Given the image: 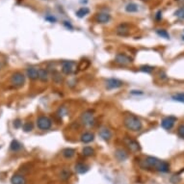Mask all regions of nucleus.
<instances>
[{
    "label": "nucleus",
    "instance_id": "6",
    "mask_svg": "<svg viewBox=\"0 0 184 184\" xmlns=\"http://www.w3.org/2000/svg\"><path fill=\"white\" fill-rule=\"evenodd\" d=\"M177 118L174 117V116H169V117H166L162 120L161 121V125L162 127L166 129V130H170L171 128H173V126L174 125V124L177 122Z\"/></svg>",
    "mask_w": 184,
    "mask_h": 184
},
{
    "label": "nucleus",
    "instance_id": "27",
    "mask_svg": "<svg viewBox=\"0 0 184 184\" xmlns=\"http://www.w3.org/2000/svg\"><path fill=\"white\" fill-rule=\"evenodd\" d=\"M22 128L25 132H30L32 131V129H33V124H32V122H25V124H23Z\"/></svg>",
    "mask_w": 184,
    "mask_h": 184
},
{
    "label": "nucleus",
    "instance_id": "3",
    "mask_svg": "<svg viewBox=\"0 0 184 184\" xmlns=\"http://www.w3.org/2000/svg\"><path fill=\"white\" fill-rule=\"evenodd\" d=\"M37 125L40 130H48L52 126V121L48 117L40 116L37 120Z\"/></svg>",
    "mask_w": 184,
    "mask_h": 184
},
{
    "label": "nucleus",
    "instance_id": "18",
    "mask_svg": "<svg viewBox=\"0 0 184 184\" xmlns=\"http://www.w3.org/2000/svg\"><path fill=\"white\" fill-rule=\"evenodd\" d=\"M75 171L80 174H86L89 171V166L83 164V163H77L75 165Z\"/></svg>",
    "mask_w": 184,
    "mask_h": 184
},
{
    "label": "nucleus",
    "instance_id": "2",
    "mask_svg": "<svg viewBox=\"0 0 184 184\" xmlns=\"http://www.w3.org/2000/svg\"><path fill=\"white\" fill-rule=\"evenodd\" d=\"M124 125L126 126V128L131 130V131H140L143 127L142 121H140V118H138L136 116L134 115H127L124 120Z\"/></svg>",
    "mask_w": 184,
    "mask_h": 184
},
{
    "label": "nucleus",
    "instance_id": "5",
    "mask_svg": "<svg viewBox=\"0 0 184 184\" xmlns=\"http://www.w3.org/2000/svg\"><path fill=\"white\" fill-rule=\"evenodd\" d=\"M76 63L74 61H65L62 64V71L65 74H71L76 71Z\"/></svg>",
    "mask_w": 184,
    "mask_h": 184
},
{
    "label": "nucleus",
    "instance_id": "20",
    "mask_svg": "<svg viewBox=\"0 0 184 184\" xmlns=\"http://www.w3.org/2000/svg\"><path fill=\"white\" fill-rule=\"evenodd\" d=\"M62 154H63V156L66 157V158H71V157L74 156L75 150L73 149H71V148H67L62 151Z\"/></svg>",
    "mask_w": 184,
    "mask_h": 184
},
{
    "label": "nucleus",
    "instance_id": "19",
    "mask_svg": "<svg viewBox=\"0 0 184 184\" xmlns=\"http://www.w3.org/2000/svg\"><path fill=\"white\" fill-rule=\"evenodd\" d=\"M39 79L43 82H46L48 80V72L46 69L40 68L39 69Z\"/></svg>",
    "mask_w": 184,
    "mask_h": 184
},
{
    "label": "nucleus",
    "instance_id": "7",
    "mask_svg": "<svg viewBox=\"0 0 184 184\" xmlns=\"http://www.w3.org/2000/svg\"><path fill=\"white\" fill-rule=\"evenodd\" d=\"M81 118H82V121L85 125H88V126H91L95 124V118H93V112L88 110V111H86L82 114V116H81Z\"/></svg>",
    "mask_w": 184,
    "mask_h": 184
},
{
    "label": "nucleus",
    "instance_id": "16",
    "mask_svg": "<svg viewBox=\"0 0 184 184\" xmlns=\"http://www.w3.org/2000/svg\"><path fill=\"white\" fill-rule=\"evenodd\" d=\"M110 18H111V17L107 13H99L96 15V20L99 23H107L109 22Z\"/></svg>",
    "mask_w": 184,
    "mask_h": 184
},
{
    "label": "nucleus",
    "instance_id": "37",
    "mask_svg": "<svg viewBox=\"0 0 184 184\" xmlns=\"http://www.w3.org/2000/svg\"><path fill=\"white\" fill-rule=\"evenodd\" d=\"M182 40H184V36H182Z\"/></svg>",
    "mask_w": 184,
    "mask_h": 184
},
{
    "label": "nucleus",
    "instance_id": "22",
    "mask_svg": "<svg viewBox=\"0 0 184 184\" xmlns=\"http://www.w3.org/2000/svg\"><path fill=\"white\" fill-rule=\"evenodd\" d=\"M125 11L127 12V13H135V12L138 11V5L135 3H129L126 5Z\"/></svg>",
    "mask_w": 184,
    "mask_h": 184
},
{
    "label": "nucleus",
    "instance_id": "32",
    "mask_svg": "<svg viewBox=\"0 0 184 184\" xmlns=\"http://www.w3.org/2000/svg\"><path fill=\"white\" fill-rule=\"evenodd\" d=\"M69 175H71V173L68 171L67 170H64L62 173H61V178L63 179H68L69 177Z\"/></svg>",
    "mask_w": 184,
    "mask_h": 184
},
{
    "label": "nucleus",
    "instance_id": "24",
    "mask_svg": "<svg viewBox=\"0 0 184 184\" xmlns=\"http://www.w3.org/2000/svg\"><path fill=\"white\" fill-rule=\"evenodd\" d=\"M89 12H90V10L88 9L87 7H82V8H80V9L78 10L76 12V15L78 18H84L86 15H88L89 14Z\"/></svg>",
    "mask_w": 184,
    "mask_h": 184
},
{
    "label": "nucleus",
    "instance_id": "36",
    "mask_svg": "<svg viewBox=\"0 0 184 184\" xmlns=\"http://www.w3.org/2000/svg\"><path fill=\"white\" fill-rule=\"evenodd\" d=\"M160 14H161V12H158V13H157V15H156V19H160Z\"/></svg>",
    "mask_w": 184,
    "mask_h": 184
},
{
    "label": "nucleus",
    "instance_id": "17",
    "mask_svg": "<svg viewBox=\"0 0 184 184\" xmlns=\"http://www.w3.org/2000/svg\"><path fill=\"white\" fill-rule=\"evenodd\" d=\"M115 156H116V158L118 159V161L121 162V161L126 160V159H127V157H128V155H127V153H126L125 150L120 149H117V150H116Z\"/></svg>",
    "mask_w": 184,
    "mask_h": 184
},
{
    "label": "nucleus",
    "instance_id": "8",
    "mask_svg": "<svg viewBox=\"0 0 184 184\" xmlns=\"http://www.w3.org/2000/svg\"><path fill=\"white\" fill-rule=\"evenodd\" d=\"M122 85H124L122 81L116 79V78H110L106 81V87H107L108 90H114V89L121 88Z\"/></svg>",
    "mask_w": 184,
    "mask_h": 184
},
{
    "label": "nucleus",
    "instance_id": "11",
    "mask_svg": "<svg viewBox=\"0 0 184 184\" xmlns=\"http://www.w3.org/2000/svg\"><path fill=\"white\" fill-rule=\"evenodd\" d=\"M125 143H126V146H127L128 148L130 149V150H132V151H138V150H140V149H141L140 144H139L137 141L133 140V139H131V138L126 139Z\"/></svg>",
    "mask_w": 184,
    "mask_h": 184
},
{
    "label": "nucleus",
    "instance_id": "21",
    "mask_svg": "<svg viewBox=\"0 0 184 184\" xmlns=\"http://www.w3.org/2000/svg\"><path fill=\"white\" fill-rule=\"evenodd\" d=\"M21 144H20V143L18 142V141H17V140H13L11 142V145H10V149H11V150H13V151H18V150H20L21 149Z\"/></svg>",
    "mask_w": 184,
    "mask_h": 184
},
{
    "label": "nucleus",
    "instance_id": "34",
    "mask_svg": "<svg viewBox=\"0 0 184 184\" xmlns=\"http://www.w3.org/2000/svg\"><path fill=\"white\" fill-rule=\"evenodd\" d=\"M131 95H143L142 91H131Z\"/></svg>",
    "mask_w": 184,
    "mask_h": 184
},
{
    "label": "nucleus",
    "instance_id": "13",
    "mask_svg": "<svg viewBox=\"0 0 184 184\" xmlns=\"http://www.w3.org/2000/svg\"><path fill=\"white\" fill-rule=\"evenodd\" d=\"M99 136L103 139L104 141H109L110 139L112 138V132H111V130L108 129L107 127H103L100 129Z\"/></svg>",
    "mask_w": 184,
    "mask_h": 184
},
{
    "label": "nucleus",
    "instance_id": "30",
    "mask_svg": "<svg viewBox=\"0 0 184 184\" xmlns=\"http://www.w3.org/2000/svg\"><path fill=\"white\" fill-rule=\"evenodd\" d=\"M177 134H178V136L184 139V124H181V125H179L178 126V128H177Z\"/></svg>",
    "mask_w": 184,
    "mask_h": 184
},
{
    "label": "nucleus",
    "instance_id": "25",
    "mask_svg": "<svg viewBox=\"0 0 184 184\" xmlns=\"http://www.w3.org/2000/svg\"><path fill=\"white\" fill-rule=\"evenodd\" d=\"M171 99L174 101H178V102L184 103V93H177V95H174L171 96Z\"/></svg>",
    "mask_w": 184,
    "mask_h": 184
},
{
    "label": "nucleus",
    "instance_id": "31",
    "mask_svg": "<svg viewBox=\"0 0 184 184\" xmlns=\"http://www.w3.org/2000/svg\"><path fill=\"white\" fill-rule=\"evenodd\" d=\"M67 113H68V110H67L66 107H64V106H62V107L59 108V110H58V115H59L60 117L66 116Z\"/></svg>",
    "mask_w": 184,
    "mask_h": 184
},
{
    "label": "nucleus",
    "instance_id": "1",
    "mask_svg": "<svg viewBox=\"0 0 184 184\" xmlns=\"http://www.w3.org/2000/svg\"><path fill=\"white\" fill-rule=\"evenodd\" d=\"M143 169H155L162 173H168L170 171V165L166 161L159 160L158 158L153 156H148L140 163Z\"/></svg>",
    "mask_w": 184,
    "mask_h": 184
},
{
    "label": "nucleus",
    "instance_id": "12",
    "mask_svg": "<svg viewBox=\"0 0 184 184\" xmlns=\"http://www.w3.org/2000/svg\"><path fill=\"white\" fill-rule=\"evenodd\" d=\"M26 73H27V76L29 77L31 80H36L39 78V69L34 67L28 68Z\"/></svg>",
    "mask_w": 184,
    "mask_h": 184
},
{
    "label": "nucleus",
    "instance_id": "4",
    "mask_svg": "<svg viewBox=\"0 0 184 184\" xmlns=\"http://www.w3.org/2000/svg\"><path fill=\"white\" fill-rule=\"evenodd\" d=\"M24 82H25V76L21 72H15L11 77V83L17 88L22 87Z\"/></svg>",
    "mask_w": 184,
    "mask_h": 184
},
{
    "label": "nucleus",
    "instance_id": "15",
    "mask_svg": "<svg viewBox=\"0 0 184 184\" xmlns=\"http://www.w3.org/2000/svg\"><path fill=\"white\" fill-rule=\"evenodd\" d=\"M93 139H95V135L91 132H86L81 135V142L84 144H89L93 141Z\"/></svg>",
    "mask_w": 184,
    "mask_h": 184
},
{
    "label": "nucleus",
    "instance_id": "33",
    "mask_svg": "<svg viewBox=\"0 0 184 184\" xmlns=\"http://www.w3.org/2000/svg\"><path fill=\"white\" fill-rule=\"evenodd\" d=\"M21 124H21V121H20L19 118H18V120H15V121H14V125H15V128H19Z\"/></svg>",
    "mask_w": 184,
    "mask_h": 184
},
{
    "label": "nucleus",
    "instance_id": "10",
    "mask_svg": "<svg viewBox=\"0 0 184 184\" xmlns=\"http://www.w3.org/2000/svg\"><path fill=\"white\" fill-rule=\"evenodd\" d=\"M116 32L118 36H121V37L127 36L129 34V25L126 23H121L117 27Z\"/></svg>",
    "mask_w": 184,
    "mask_h": 184
},
{
    "label": "nucleus",
    "instance_id": "9",
    "mask_svg": "<svg viewBox=\"0 0 184 184\" xmlns=\"http://www.w3.org/2000/svg\"><path fill=\"white\" fill-rule=\"evenodd\" d=\"M116 63L120 64V65H127L129 63L132 62V59L128 57L127 55L122 54V53H120V54H117L116 56Z\"/></svg>",
    "mask_w": 184,
    "mask_h": 184
},
{
    "label": "nucleus",
    "instance_id": "28",
    "mask_svg": "<svg viewBox=\"0 0 184 184\" xmlns=\"http://www.w3.org/2000/svg\"><path fill=\"white\" fill-rule=\"evenodd\" d=\"M156 33L159 35V36H161L162 38H165V39H170V35L169 33L166 31V30H163V29H159L156 31Z\"/></svg>",
    "mask_w": 184,
    "mask_h": 184
},
{
    "label": "nucleus",
    "instance_id": "14",
    "mask_svg": "<svg viewBox=\"0 0 184 184\" xmlns=\"http://www.w3.org/2000/svg\"><path fill=\"white\" fill-rule=\"evenodd\" d=\"M12 184H26L25 177L21 174H14L11 178Z\"/></svg>",
    "mask_w": 184,
    "mask_h": 184
},
{
    "label": "nucleus",
    "instance_id": "35",
    "mask_svg": "<svg viewBox=\"0 0 184 184\" xmlns=\"http://www.w3.org/2000/svg\"><path fill=\"white\" fill-rule=\"evenodd\" d=\"M46 19H47V20H50V21H55V20H56V18H52V17H46Z\"/></svg>",
    "mask_w": 184,
    "mask_h": 184
},
{
    "label": "nucleus",
    "instance_id": "26",
    "mask_svg": "<svg viewBox=\"0 0 184 184\" xmlns=\"http://www.w3.org/2000/svg\"><path fill=\"white\" fill-rule=\"evenodd\" d=\"M153 69H154L153 67L148 66V65H146V66H142V67L140 68V71H143V72H146V73H150V72H152V71H153Z\"/></svg>",
    "mask_w": 184,
    "mask_h": 184
},
{
    "label": "nucleus",
    "instance_id": "29",
    "mask_svg": "<svg viewBox=\"0 0 184 184\" xmlns=\"http://www.w3.org/2000/svg\"><path fill=\"white\" fill-rule=\"evenodd\" d=\"M175 17L180 18V19H184V7L180 8V9H178L177 12L174 13Z\"/></svg>",
    "mask_w": 184,
    "mask_h": 184
},
{
    "label": "nucleus",
    "instance_id": "23",
    "mask_svg": "<svg viewBox=\"0 0 184 184\" xmlns=\"http://www.w3.org/2000/svg\"><path fill=\"white\" fill-rule=\"evenodd\" d=\"M95 153V150L92 148V146H84L83 149H82V154L84 156H92V155Z\"/></svg>",
    "mask_w": 184,
    "mask_h": 184
}]
</instances>
